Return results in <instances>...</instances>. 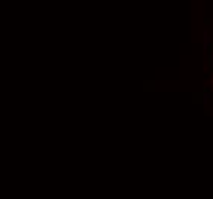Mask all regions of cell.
I'll return each instance as SVG.
<instances>
[{
    "label": "cell",
    "instance_id": "1",
    "mask_svg": "<svg viewBox=\"0 0 213 199\" xmlns=\"http://www.w3.org/2000/svg\"><path fill=\"white\" fill-rule=\"evenodd\" d=\"M209 46H210V37L207 32H204V49H209Z\"/></svg>",
    "mask_w": 213,
    "mask_h": 199
},
{
    "label": "cell",
    "instance_id": "2",
    "mask_svg": "<svg viewBox=\"0 0 213 199\" xmlns=\"http://www.w3.org/2000/svg\"><path fill=\"white\" fill-rule=\"evenodd\" d=\"M209 98H210V94H204V95H202V103H204V104H207V103H209Z\"/></svg>",
    "mask_w": 213,
    "mask_h": 199
}]
</instances>
